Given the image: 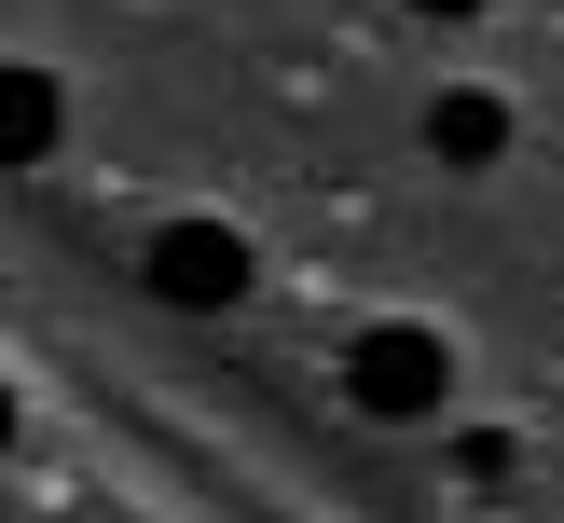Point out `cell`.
Returning <instances> with one entry per match:
<instances>
[{
    "label": "cell",
    "instance_id": "1",
    "mask_svg": "<svg viewBox=\"0 0 564 523\" xmlns=\"http://www.w3.org/2000/svg\"><path fill=\"white\" fill-rule=\"evenodd\" d=\"M345 400L372 413V427H427V413L455 400V358H441V330H413V317L358 330V358H345Z\"/></svg>",
    "mask_w": 564,
    "mask_h": 523
},
{
    "label": "cell",
    "instance_id": "2",
    "mask_svg": "<svg viewBox=\"0 0 564 523\" xmlns=\"http://www.w3.org/2000/svg\"><path fill=\"white\" fill-rule=\"evenodd\" d=\"M235 290H248V235H235V220H165V235H152V303L220 317Z\"/></svg>",
    "mask_w": 564,
    "mask_h": 523
},
{
    "label": "cell",
    "instance_id": "3",
    "mask_svg": "<svg viewBox=\"0 0 564 523\" xmlns=\"http://www.w3.org/2000/svg\"><path fill=\"white\" fill-rule=\"evenodd\" d=\"M427 152L441 165H496V152H510V97H482V83L427 97Z\"/></svg>",
    "mask_w": 564,
    "mask_h": 523
},
{
    "label": "cell",
    "instance_id": "4",
    "mask_svg": "<svg viewBox=\"0 0 564 523\" xmlns=\"http://www.w3.org/2000/svg\"><path fill=\"white\" fill-rule=\"evenodd\" d=\"M42 152H55V83L0 69V165H42Z\"/></svg>",
    "mask_w": 564,
    "mask_h": 523
},
{
    "label": "cell",
    "instance_id": "5",
    "mask_svg": "<svg viewBox=\"0 0 564 523\" xmlns=\"http://www.w3.org/2000/svg\"><path fill=\"white\" fill-rule=\"evenodd\" d=\"M413 14H482V0H413Z\"/></svg>",
    "mask_w": 564,
    "mask_h": 523
},
{
    "label": "cell",
    "instance_id": "6",
    "mask_svg": "<svg viewBox=\"0 0 564 523\" xmlns=\"http://www.w3.org/2000/svg\"><path fill=\"white\" fill-rule=\"evenodd\" d=\"M0 440H14V400H0Z\"/></svg>",
    "mask_w": 564,
    "mask_h": 523
}]
</instances>
